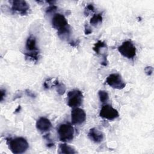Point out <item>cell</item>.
<instances>
[{"instance_id":"obj_1","label":"cell","mask_w":154,"mask_h":154,"mask_svg":"<svg viewBox=\"0 0 154 154\" xmlns=\"http://www.w3.org/2000/svg\"><path fill=\"white\" fill-rule=\"evenodd\" d=\"M52 25L53 28L58 31V34L63 38L69 35L70 32V26L66 17L60 13L55 14L52 19Z\"/></svg>"},{"instance_id":"obj_2","label":"cell","mask_w":154,"mask_h":154,"mask_svg":"<svg viewBox=\"0 0 154 154\" xmlns=\"http://www.w3.org/2000/svg\"><path fill=\"white\" fill-rule=\"evenodd\" d=\"M7 143L11 152L15 154L24 153L29 147L26 140L23 137L8 138Z\"/></svg>"},{"instance_id":"obj_3","label":"cell","mask_w":154,"mask_h":154,"mask_svg":"<svg viewBox=\"0 0 154 154\" xmlns=\"http://www.w3.org/2000/svg\"><path fill=\"white\" fill-rule=\"evenodd\" d=\"M25 48L27 52L25 53L26 58L33 61H37L38 59V49L36 45V39L34 36L29 35L26 42Z\"/></svg>"},{"instance_id":"obj_4","label":"cell","mask_w":154,"mask_h":154,"mask_svg":"<svg viewBox=\"0 0 154 154\" xmlns=\"http://www.w3.org/2000/svg\"><path fill=\"white\" fill-rule=\"evenodd\" d=\"M59 138L61 141H70L73 138L74 129L70 123L61 124L57 130Z\"/></svg>"},{"instance_id":"obj_5","label":"cell","mask_w":154,"mask_h":154,"mask_svg":"<svg viewBox=\"0 0 154 154\" xmlns=\"http://www.w3.org/2000/svg\"><path fill=\"white\" fill-rule=\"evenodd\" d=\"M118 51L122 55L128 58H133L136 54V48L131 41L127 40L118 47Z\"/></svg>"},{"instance_id":"obj_6","label":"cell","mask_w":154,"mask_h":154,"mask_svg":"<svg viewBox=\"0 0 154 154\" xmlns=\"http://www.w3.org/2000/svg\"><path fill=\"white\" fill-rule=\"evenodd\" d=\"M67 98L68 105L72 108H77L80 106L82 102L83 94L80 90L74 89L68 93Z\"/></svg>"},{"instance_id":"obj_7","label":"cell","mask_w":154,"mask_h":154,"mask_svg":"<svg viewBox=\"0 0 154 154\" xmlns=\"http://www.w3.org/2000/svg\"><path fill=\"white\" fill-rule=\"evenodd\" d=\"M106 84L113 88L121 90L125 87L126 84L119 73H112L106 79Z\"/></svg>"},{"instance_id":"obj_8","label":"cell","mask_w":154,"mask_h":154,"mask_svg":"<svg viewBox=\"0 0 154 154\" xmlns=\"http://www.w3.org/2000/svg\"><path fill=\"white\" fill-rule=\"evenodd\" d=\"M99 116L102 119L108 120H112L117 118L119 114L117 110L114 108L111 105L106 104L102 106L99 112Z\"/></svg>"},{"instance_id":"obj_9","label":"cell","mask_w":154,"mask_h":154,"mask_svg":"<svg viewBox=\"0 0 154 154\" xmlns=\"http://www.w3.org/2000/svg\"><path fill=\"white\" fill-rule=\"evenodd\" d=\"M86 120V114L84 109L79 108H74L71 112L72 123L75 125L83 123Z\"/></svg>"},{"instance_id":"obj_10","label":"cell","mask_w":154,"mask_h":154,"mask_svg":"<svg viewBox=\"0 0 154 154\" xmlns=\"http://www.w3.org/2000/svg\"><path fill=\"white\" fill-rule=\"evenodd\" d=\"M11 9L14 11L18 12L22 15H25L28 13L29 7L25 1L15 0L12 1Z\"/></svg>"},{"instance_id":"obj_11","label":"cell","mask_w":154,"mask_h":154,"mask_svg":"<svg viewBox=\"0 0 154 154\" xmlns=\"http://www.w3.org/2000/svg\"><path fill=\"white\" fill-rule=\"evenodd\" d=\"M36 128L41 132H45L51 129L52 123L49 119L45 117H40L36 122Z\"/></svg>"},{"instance_id":"obj_12","label":"cell","mask_w":154,"mask_h":154,"mask_svg":"<svg viewBox=\"0 0 154 154\" xmlns=\"http://www.w3.org/2000/svg\"><path fill=\"white\" fill-rule=\"evenodd\" d=\"M88 137L91 140L97 143H100L103 139V133L95 128H91L89 130Z\"/></svg>"},{"instance_id":"obj_13","label":"cell","mask_w":154,"mask_h":154,"mask_svg":"<svg viewBox=\"0 0 154 154\" xmlns=\"http://www.w3.org/2000/svg\"><path fill=\"white\" fill-rule=\"evenodd\" d=\"M59 153H76V151L71 146L64 143L59 145Z\"/></svg>"},{"instance_id":"obj_14","label":"cell","mask_w":154,"mask_h":154,"mask_svg":"<svg viewBox=\"0 0 154 154\" xmlns=\"http://www.w3.org/2000/svg\"><path fill=\"white\" fill-rule=\"evenodd\" d=\"M102 21V13L94 14L90 20V23L91 25L93 26L97 25L98 23H101Z\"/></svg>"},{"instance_id":"obj_15","label":"cell","mask_w":154,"mask_h":154,"mask_svg":"<svg viewBox=\"0 0 154 154\" xmlns=\"http://www.w3.org/2000/svg\"><path fill=\"white\" fill-rule=\"evenodd\" d=\"M58 83V81L55 78L47 79L44 82V87L46 89H49L53 86H56Z\"/></svg>"},{"instance_id":"obj_16","label":"cell","mask_w":154,"mask_h":154,"mask_svg":"<svg viewBox=\"0 0 154 154\" xmlns=\"http://www.w3.org/2000/svg\"><path fill=\"white\" fill-rule=\"evenodd\" d=\"M105 47H106V45L105 43V42L99 40L97 43H95V45L93 47V50L97 54H99L100 53V49L103 48H105Z\"/></svg>"},{"instance_id":"obj_17","label":"cell","mask_w":154,"mask_h":154,"mask_svg":"<svg viewBox=\"0 0 154 154\" xmlns=\"http://www.w3.org/2000/svg\"><path fill=\"white\" fill-rule=\"evenodd\" d=\"M100 101L102 103L106 102L109 99V95L108 93L103 90H99L98 92Z\"/></svg>"},{"instance_id":"obj_18","label":"cell","mask_w":154,"mask_h":154,"mask_svg":"<svg viewBox=\"0 0 154 154\" xmlns=\"http://www.w3.org/2000/svg\"><path fill=\"white\" fill-rule=\"evenodd\" d=\"M56 90H57V93L59 94L63 95L65 93L66 88V86L63 84L58 83V84H57L56 85Z\"/></svg>"},{"instance_id":"obj_19","label":"cell","mask_w":154,"mask_h":154,"mask_svg":"<svg viewBox=\"0 0 154 154\" xmlns=\"http://www.w3.org/2000/svg\"><path fill=\"white\" fill-rule=\"evenodd\" d=\"M43 138L46 140V146L48 147H51L54 145V143L52 140V139L50 138L49 134H46V135L43 136Z\"/></svg>"},{"instance_id":"obj_20","label":"cell","mask_w":154,"mask_h":154,"mask_svg":"<svg viewBox=\"0 0 154 154\" xmlns=\"http://www.w3.org/2000/svg\"><path fill=\"white\" fill-rule=\"evenodd\" d=\"M94 10V6L93 4H89L87 5V6L85 7V10L84 11V13L85 14V15H88V13L89 12H91V11H93Z\"/></svg>"},{"instance_id":"obj_21","label":"cell","mask_w":154,"mask_h":154,"mask_svg":"<svg viewBox=\"0 0 154 154\" xmlns=\"http://www.w3.org/2000/svg\"><path fill=\"white\" fill-rule=\"evenodd\" d=\"M153 69L151 66H147L144 69L145 73H146L147 75H151L153 72Z\"/></svg>"},{"instance_id":"obj_22","label":"cell","mask_w":154,"mask_h":154,"mask_svg":"<svg viewBox=\"0 0 154 154\" xmlns=\"http://www.w3.org/2000/svg\"><path fill=\"white\" fill-rule=\"evenodd\" d=\"M57 8V7L55 5H53V4H52V5H49V6L47 8L46 12L47 13H48L52 12V11L56 10Z\"/></svg>"},{"instance_id":"obj_23","label":"cell","mask_w":154,"mask_h":154,"mask_svg":"<svg viewBox=\"0 0 154 154\" xmlns=\"http://www.w3.org/2000/svg\"><path fill=\"white\" fill-rule=\"evenodd\" d=\"M84 32H85V34H86V35L90 34V33H91V32H92L91 28H90V26L89 25H88L87 24H85V25Z\"/></svg>"},{"instance_id":"obj_24","label":"cell","mask_w":154,"mask_h":154,"mask_svg":"<svg viewBox=\"0 0 154 154\" xmlns=\"http://www.w3.org/2000/svg\"><path fill=\"white\" fill-rule=\"evenodd\" d=\"M26 94L27 96H30V97H35V95L34 94V93L32 91H30V90H26Z\"/></svg>"},{"instance_id":"obj_25","label":"cell","mask_w":154,"mask_h":154,"mask_svg":"<svg viewBox=\"0 0 154 154\" xmlns=\"http://www.w3.org/2000/svg\"><path fill=\"white\" fill-rule=\"evenodd\" d=\"M5 96V90H1V101H2L4 97Z\"/></svg>"}]
</instances>
